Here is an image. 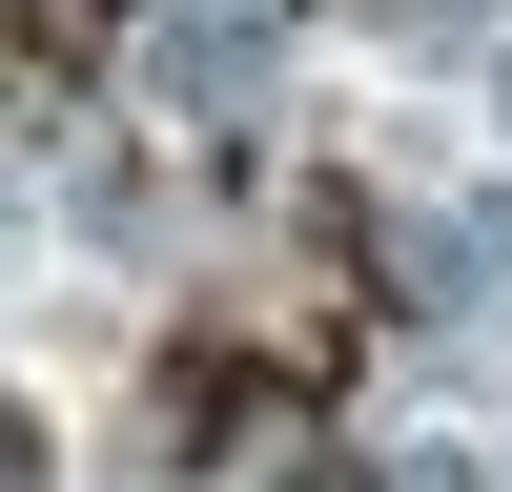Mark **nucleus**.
<instances>
[{"mask_svg": "<svg viewBox=\"0 0 512 492\" xmlns=\"http://www.w3.org/2000/svg\"><path fill=\"white\" fill-rule=\"evenodd\" d=\"M103 62H123V0H0V82L62 103V82H103Z\"/></svg>", "mask_w": 512, "mask_h": 492, "instance_id": "obj_2", "label": "nucleus"}, {"mask_svg": "<svg viewBox=\"0 0 512 492\" xmlns=\"http://www.w3.org/2000/svg\"><path fill=\"white\" fill-rule=\"evenodd\" d=\"M144 431L185 451V472H226V451L287 431V390H267V349H246V328H185V349H164V390H144Z\"/></svg>", "mask_w": 512, "mask_h": 492, "instance_id": "obj_1", "label": "nucleus"}]
</instances>
